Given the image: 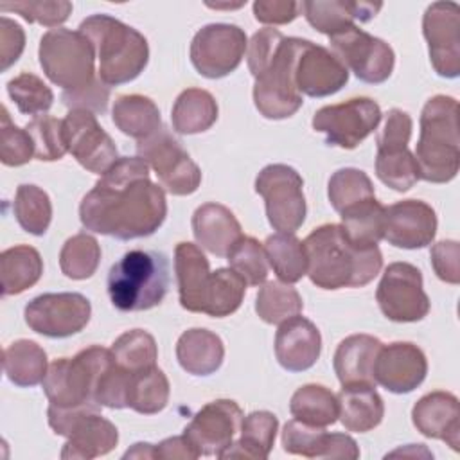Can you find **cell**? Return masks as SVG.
Returning <instances> with one entry per match:
<instances>
[{"label": "cell", "instance_id": "29", "mask_svg": "<svg viewBox=\"0 0 460 460\" xmlns=\"http://www.w3.org/2000/svg\"><path fill=\"white\" fill-rule=\"evenodd\" d=\"M119 442V431L115 424L93 411L84 415L66 437V442L61 449L63 460L81 458L90 460L102 455H108Z\"/></svg>", "mask_w": 460, "mask_h": 460}, {"label": "cell", "instance_id": "11", "mask_svg": "<svg viewBox=\"0 0 460 460\" xmlns=\"http://www.w3.org/2000/svg\"><path fill=\"white\" fill-rule=\"evenodd\" d=\"M381 117V108L374 99L354 97L320 108L313 115V128L325 135L329 146L354 149L379 126Z\"/></svg>", "mask_w": 460, "mask_h": 460}, {"label": "cell", "instance_id": "18", "mask_svg": "<svg viewBox=\"0 0 460 460\" xmlns=\"http://www.w3.org/2000/svg\"><path fill=\"white\" fill-rule=\"evenodd\" d=\"M68 153L90 172L104 174L117 160V147L111 137L101 128L95 113L70 110L63 119Z\"/></svg>", "mask_w": 460, "mask_h": 460}, {"label": "cell", "instance_id": "40", "mask_svg": "<svg viewBox=\"0 0 460 460\" xmlns=\"http://www.w3.org/2000/svg\"><path fill=\"white\" fill-rule=\"evenodd\" d=\"M244 293L246 282L232 268H219L210 273L201 313L214 318L230 316L241 307Z\"/></svg>", "mask_w": 460, "mask_h": 460}, {"label": "cell", "instance_id": "25", "mask_svg": "<svg viewBox=\"0 0 460 460\" xmlns=\"http://www.w3.org/2000/svg\"><path fill=\"white\" fill-rule=\"evenodd\" d=\"M192 234L201 248L217 257H226L232 246L243 237L234 212L219 203H203L194 210Z\"/></svg>", "mask_w": 460, "mask_h": 460}, {"label": "cell", "instance_id": "61", "mask_svg": "<svg viewBox=\"0 0 460 460\" xmlns=\"http://www.w3.org/2000/svg\"><path fill=\"white\" fill-rule=\"evenodd\" d=\"M198 456V451L185 435L169 437L155 446V458L160 460H194Z\"/></svg>", "mask_w": 460, "mask_h": 460}, {"label": "cell", "instance_id": "53", "mask_svg": "<svg viewBox=\"0 0 460 460\" xmlns=\"http://www.w3.org/2000/svg\"><path fill=\"white\" fill-rule=\"evenodd\" d=\"M129 379H131V372L119 367L113 359L111 365L102 372V376L97 381L93 401L99 406H106V408H115V410L128 408Z\"/></svg>", "mask_w": 460, "mask_h": 460}, {"label": "cell", "instance_id": "1", "mask_svg": "<svg viewBox=\"0 0 460 460\" xmlns=\"http://www.w3.org/2000/svg\"><path fill=\"white\" fill-rule=\"evenodd\" d=\"M165 216V192L149 180V165L138 156L119 158L79 205L86 230L120 241L153 235Z\"/></svg>", "mask_w": 460, "mask_h": 460}, {"label": "cell", "instance_id": "23", "mask_svg": "<svg viewBox=\"0 0 460 460\" xmlns=\"http://www.w3.org/2000/svg\"><path fill=\"white\" fill-rule=\"evenodd\" d=\"M411 420L424 437L442 440L453 451L460 449V406L456 395L442 390L422 395L411 410Z\"/></svg>", "mask_w": 460, "mask_h": 460}, {"label": "cell", "instance_id": "12", "mask_svg": "<svg viewBox=\"0 0 460 460\" xmlns=\"http://www.w3.org/2000/svg\"><path fill=\"white\" fill-rule=\"evenodd\" d=\"M381 313L399 323L419 322L429 313V298L422 288V273L410 262L386 266L376 291Z\"/></svg>", "mask_w": 460, "mask_h": 460}, {"label": "cell", "instance_id": "52", "mask_svg": "<svg viewBox=\"0 0 460 460\" xmlns=\"http://www.w3.org/2000/svg\"><path fill=\"white\" fill-rule=\"evenodd\" d=\"M0 11H13L31 23L45 27H58L68 20L72 4L65 0H40V2H2Z\"/></svg>", "mask_w": 460, "mask_h": 460}, {"label": "cell", "instance_id": "3", "mask_svg": "<svg viewBox=\"0 0 460 460\" xmlns=\"http://www.w3.org/2000/svg\"><path fill=\"white\" fill-rule=\"evenodd\" d=\"M419 176L429 183L451 181L460 167L458 102L449 95H435L420 111V133L415 146Z\"/></svg>", "mask_w": 460, "mask_h": 460}, {"label": "cell", "instance_id": "51", "mask_svg": "<svg viewBox=\"0 0 460 460\" xmlns=\"http://www.w3.org/2000/svg\"><path fill=\"white\" fill-rule=\"evenodd\" d=\"M34 156V144L27 129L18 128L5 106L0 115V160L7 167H18L27 164Z\"/></svg>", "mask_w": 460, "mask_h": 460}, {"label": "cell", "instance_id": "41", "mask_svg": "<svg viewBox=\"0 0 460 460\" xmlns=\"http://www.w3.org/2000/svg\"><path fill=\"white\" fill-rule=\"evenodd\" d=\"M171 394L169 379L162 368L149 367L140 372L131 374L129 379V394H128V408L153 415L162 411L167 406Z\"/></svg>", "mask_w": 460, "mask_h": 460}, {"label": "cell", "instance_id": "28", "mask_svg": "<svg viewBox=\"0 0 460 460\" xmlns=\"http://www.w3.org/2000/svg\"><path fill=\"white\" fill-rule=\"evenodd\" d=\"M174 273L181 307L190 313H201L203 296L212 273L203 252L192 243H178L174 248Z\"/></svg>", "mask_w": 460, "mask_h": 460}, {"label": "cell", "instance_id": "6", "mask_svg": "<svg viewBox=\"0 0 460 460\" xmlns=\"http://www.w3.org/2000/svg\"><path fill=\"white\" fill-rule=\"evenodd\" d=\"M305 43L307 40L284 36L270 63L255 75L253 102L262 117L288 119L302 106V93L295 84V65Z\"/></svg>", "mask_w": 460, "mask_h": 460}, {"label": "cell", "instance_id": "57", "mask_svg": "<svg viewBox=\"0 0 460 460\" xmlns=\"http://www.w3.org/2000/svg\"><path fill=\"white\" fill-rule=\"evenodd\" d=\"M431 266L437 273V277L447 284H458L460 282V246L453 239L438 241L433 244L431 252Z\"/></svg>", "mask_w": 460, "mask_h": 460}, {"label": "cell", "instance_id": "24", "mask_svg": "<svg viewBox=\"0 0 460 460\" xmlns=\"http://www.w3.org/2000/svg\"><path fill=\"white\" fill-rule=\"evenodd\" d=\"M320 352L322 336L311 320L296 314L279 325L275 334V356L282 368L304 372L318 361Z\"/></svg>", "mask_w": 460, "mask_h": 460}, {"label": "cell", "instance_id": "13", "mask_svg": "<svg viewBox=\"0 0 460 460\" xmlns=\"http://www.w3.org/2000/svg\"><path fill=\"white\" fill-rule=\"evenodd\" d=\"M248 49L246 34L234 23H208L201 27L190 43V61L198 74L219 79L232 74Z\"/></svg>", "mask_w": 460, "mask_h": 460}, {"label": "cell", "instance_id": "37", "mask_svg": "<svg viewBox=\"0 0 460 460\" xmlns=\"http://www.w3.org/2000/svg\"><path fill=\"white\" fill-rule=\"evenodd\" d=\"M2 365L7 379L16 386L43 383L49 365L47 352L32 340H16L4 349Z\"/></svg>", "mask_w": 460, "mask_h": 460}, {"label": "cell", "instance_id": "47", "mask_svg": "<svg viewBox=\"0 0 460 460\" xmlns=\"http://www.w3.org/2000/svg\"><path fill=\"white\" fill-rule=\"evenodd\" d=\"M329 201L336 212H341L343 208L359 203L367 198H374V185L367 172L356 167H343L338 169L329 178L327 187Z\"/></svg>", "mask_w": 460, "mask_h": 460}, {"label": "cell", "instance_id": "32", "mask_svg": "<svg viewBox=\"0 0 460 460\" xmlns=\"http://www.w3.org/2000/svg\"><path fill=\"white\" fill-rule=\"evenodd\" d=\"M279 429V419L275 413L257 410L243 417L241 437L232 442L219 458H253L264 460L270 456L275 435Z\"/></svg>", "mask_w": 460, "mask_h": 460}, {"label": "cell", "instance_id": "34", "mask_svg": "<svg viewBox=\"0 0 460 460\" xmlns=\"http://www.w3.org/2000/svg\"><path fill=\"white\" fill-rule=\"evenodd\" d=\"M341 232L358 248L377 246L385 232V207L374 198H367L340 212Z\"/></svg>", "mask_w": 460, "mask_h": 460}, {"label": "cell", "instance_id": "5", "mask_svg": "<svg viewBox=\"0 0 460 460\" xmlns=\"http://www.w3.org/2000/svg\"><path fill=\"white\" fill-rule=\"evenodd\" d=\"M169 288V261L156 250H129L108 273V295L119 311L156 307Z\"/></svg>", "mask_w": 460, "mask_h": 460}, {"label": "cell", "instance_id": "21", "mask_svg": "<svg viewBox=\"0 0 460 460\" xmlns=\"http://www.w3.org/2000/svg\"><path fill=\"white\" fill-rule=\"evenodd\" d=\"M349 81L347 66L332 50L307 40L295 65V84L309 97H327L340 92Z\"/></svg>", "mask_w": 460, "mask_h": 460}, {"label": "cell", "instance_id": "16", "mask_svg": "<svg viewBox=\"0 0 460 460\" xmlns=\"http://www.w3.org/2000/svg\"><path fill=\"white\" fill-rule=\"evenodd\" d=\"M243 410L232 399H216L201 406L183 435L201 456H219L241 431Z\"/></svg>", "mask_w": 460, "mask_h": 460}, {"label": "cell", "instance_id": "30", "mask_svg": "<svg viewBox=\"0 0 460 460\" xmlns=\"http://www.w3.org/2000/svg\"><path fill=\"white\" fill-rule=\"evenodd\" d=\"M225 358L223 340L208 329H189L176 341V359L192 376L214 374Z\"/></svg>", "mask_w": 460, "mask_h": 460}, {"label": "cell", "instance_id": "17", "mask_svg": "<svg viewBox=\"0 0 460 460\" xmlns=\"http://www.w3.org/2000/svg\"><path fill=\"white\" fill-rule=\"evenodd\" d=\"M422 34L428 41L429 61L442 77L460 74V7L455 2H433L422 16Z\"/></svg>", "mask_w": 460, "mask_h": 460}, {"label": "cell", "instance_id": "59", "mask_svg": "<svg viewBox=\"0 0 460 460\" xmlns=\"http://www.w3.org/2000/svg\"><path fill=\"white\" fill-rule=\"evenodd\" d=\"M302 13V2L293 0H257L253 2V16L264 25H284Z\"/></svg>", "mask_w": 460, "mask_h": 460}, {"label": "cell", "instance_id": "31", "mask_svg": "<svg viewBox=\"0 0 460 460\" xmlns=\"http://www.w3.org/2000/svg\"><path fill=\"white\" fill-rule=\"evenodd\" d=\"M340 420L347 431L367 433L381 424L385 402L372 385L341 386L338 394Z\"/></svg>", "mask_w": 460, "mask_h": 460}, {"label": "cell", "instance_id": "55", "mask_svg": "<svg viewBox=\"0 0 460 460\" xmlns=\"http://www.w3.org/2000/svg\"><path fill=\"white\" fill-rule=\"evenodd\" d=\"M61 99L63 104L70 110L104 113L110 99V86L104 84L101 79H95L79 90H65Z\"/></svg>", "mask_w": 460, "mask_h": 460}, {"label": "cell", "instance_id": "54", "mask_svg": "<svg viewBox=\"0 0 460 460\" xmlns=\"http://www.w3.org/2000/svg\"><path fill=\"white\" fill-rule=\"evenodd\" d=\"M411 129H413L411 117L399 108H392L386 113L381 133L377 135V140H376L377 151H394V149L408 147Z\"/></svg>", "mask_w": 460, "mask_h": 460}, {"label": "cell", "instance_id": "58", "mask_svg": "<svg viewBox=\"0 0 460 460\" xmlns=\"http://www.w3.org/2000/svg\"><path fill=\"white\" fill-rule=\"evenodd\" d=\"M25 49V32L20 23L2 16L0 18V70L5 72L18 61Z\"/></svg>", "mask_w": 460, "mask_h": 460}, {"label": "cell", "instance_id": "50", "mask_svg": "<svg viewBox=\"0 0 460 460\" xmlns=\"http://www.w3.org/2000/svg\"><path fill=\"white\" fill-rule=\"evenodd\" d=\"M27 133L34 144V156L41 162H54L63 158L68 151L65 142L63 120L50 115H38L27 126Z\"/></svg>", "mask_w": 460, "mask_h": 460}, {"label": "cell", "instance_id": "10", "mask_svg": "<svg viewBox=\"0 0 460 460\" xmlns=\"http://www.w3.org/2000/svg\"><path fill=\"white\" fill-rule=\"evenodd\" d=\"M137 155L158 176L160 185L172 196H189L201 183V171L181 144L162 126L137 144Z\"/></svg>", "mask_w": 460, "mask_h": 460}, {"label": "cell", "instance_id": "38", "mask_svg": "<svg viewBox=\"0 0 460 460\" xmlns=\"http://www.w3.org/2000/svg\"><path fill=\"white\" fill-rule=\"evenodd\" d=\"M289 411L293 419L304 424L327 428L338 420V395L323 385H304L291 395Z\"/></svg>", "mask_w": 460, "mask_h": 460}, {"label": "cell", "instance_id": "46", "mask_svg": "<svg viewBox=\"0 0 460 460\" xmlns=\"http://www.w3.org/2000/svg\"><path fill=\"white\" fill-rule=\"evenodd\" d=\"M376 174L386 187L397 192L410 190L420 180L415 156L408 147L377 151Z\"/></svg>", "mask_w": 460, "mask_h": 460}, {"label": "cell", "instance_id": "2", "mask_svg": "<svg viewBox=\"0 0 460 460\" xmlns=\"http://www.w3.org/2000/svg\"><path fill=\"white\" fill-rule=\"evenodd\" d=\"M302 243L307 255V275L322 289L367 286L383 266L377 246L350 244L336 223L314 228Z\"/></svg>", "mask_w": 460, "mask_h": 460}, {"label": "cell", "instance_id": "27", "mask_svg": "<svg viewBox=\"0 0 460 460\" xmlns=\"http://www.w3.org/2000/svg\"><path fill=\"white\" fill-rule=\"evenodd\" d=\"M381 4L374 2H350V0H313L302 2V13L311 27L329 38L354 27L356 22L372 20Z\"/></svg>", "mask_w": 460, "mask_h": 460}, {"label": "cell", "instance_id": "9", "mask_svg": "<svg viewBox=\"0 0 460 460\" xmlns=\"http://www.w3.org/2000/svg\"><path fill=\"white\" fill-rule=\"evenodd\" d=\"M255 192L264 198L266 216L273 230L295 234L305 219L304 180L286 164H270L255 178Z\"/></svg>", "mask_w": 460, "mask_h": 460}, {"label": "cell", "instance_id": "26", "mask_svg": "<svg viewBox=\"0 0 460 460\" xmlns=\"http://www.w3.org/2000/svg\"><path fill=\"white\" fill-rule=\"evenodd\" d=\"M381 347H383L381 340L370 334H352L341 340L332 358V367L341 386H349V385L376 386L374 363Z\"/></svg>", "mask_w": 460, "mask_h": 460}, {"label": "cell", "instance_id": "4", "mask_svg": "<svg viewBox=\"0 0 460 460\" xmlns=\"http://www.w3.org/2000/svg\"><path fill=\"white\" fill-rule=\"evenodd\" d=\"M99 59V79L117 86L137 79L147 61L149 45L144 34L110 14H92L79 25Z\"/></svg>", "mask_w": 460, "mask_h": 460}, {"label": "cell", "instance_id": "15", "mask_svg": "<svg viewBox=\"0 0 460 460\" xmlns=\"http://www.w3.org/2000/svg\"><path fill=\"white\" fill-rule=\"evenodd\" d=\"M25 323L47 338H68L86 327L92 316L90 300L81 293H43L23 311Z\"/></svg>", "mask_w": 460, "mask_h": 460}, {"label": "cell", "instance_id": "45", "mask_svg": "<svg viewBox=\"0 0 460 460\" xmlns=\"http://www.w3.org/2000/svg\"><path fill=\"white\" fill-rule=\"evenodd\" d=\"M101 262V246L90 234H75L59 252V268L72 280L90 279Z\"/></svg>", "mask_w": 460, "mask_h": 460}, {"label": "cell", "instance_id": "48", "mask_svg": "<svg viewBox=\"0 0 460 460\" xmlns=\"http://www.w3.org/2000/svg\"><path fill=\"white\" fill-rule=\"evenodd\" d=\"M230 268L248 284L261 286L268 277V259L264 246L248 235H243L226 255Z\"/></svg>", "mask_w": 460, "mask_h": 460}, {"label": "cell", "instance_id": "20", "mask_svg": "<svg viewBox=\"0 0 460 460\" xmlns=\"http://www.w3.org/2000/svg\"><path fill=\"white\" fill-rule=\"evenodd\" d=\"M428 374L424 352L410 341L383 345L374 363V379L392 394L413 392Z\"/></svg>", "mask_w": 460, "mask_h": 460}, {"label": "cell", "instance_id": "36", "mask_svg": "<svg viewBox=\"0 0 460 460\" xmlns=\"http://www.w3.org/2000/svg\"><path fill=\"white\" fill-rule=\"evenodd\" d=\"M113 124L128 137L144 140L162 128L158 106L146 95H119L111 108Z\"/></svg>", "mask_w": 460, "mask_h": 460}, {"label": "cell", "instance_id": "60", "mask_svg": "<svg viewBox=\"0 0 460 460\" xmlns=\"http://www.w3.org/2000/svg\"><path fill=\"white\" fill-rule=\"evenodd\" d=\"M93 411H101L97 402H86V404H79V406H72V408H61V406L50 404L47 410V419H49V426L54 429L56 435L68 437L72 428L84 415L93 413Z\"/></svg>", "mask_w": 460, "mask_h": 460}, {"label": "cell", "instance_id": "43", "mask_svg": "<svg viewBox=\"0 0 460 460\" xmlns=\"http://www.w3.org/2000/svg\"><path fill=\"white\" fill-rule=\"evenodd\" d=\"M13 212L25 232L43 235L52 219V203L49 194L38 185L22 183L16 189Z\"/></svg>", "mask_w": 460, "mask_h": 460}, {"label": "cell", "instance_id": "62", "mask_svg": "<svg viewBox=\"0 0 460 460\" xmlns=\"http://www.w3.org/2000/svg\"><path fill=\"white\" fill-rule=\"evenodd\" d=\"M124 458H155V446L147 442H138L124 453Z\"/></svg>", "mask_w": 460, "mask_h": 460}, {"label": "cell", "instance_id": "22", "mask_svg": "<svg viewBox=\"0 0 460 460\" xmlns=\"http://www.w3.org/2000/svg\"><path fill=\"white\" fill-rule=\"evenodd\" d=\"M282 447L289 455L305 458H358L359 447L350 435L327 433L323 428L304 424L296 419L282 429Z\"/></svg>", "mask_w": 460, "mask_h": 460}, {"label": "cell", "instance_id": "39", "mask_svg": "<svg viewBox=\"0 0 460 460\" xmlns=\"http://www.w3.org/2000/svg\"><path fill=\"white\" fill-rule=\"evenodd\" d=\"M268 264L280 282L295 284L307 275V255L304 243L293 234L277 232L264 241Z\"/></svg>", "mask_w": 460, "mask_h": 460}, {"label": "cell", "instance_id": "19", "mask_svg": "<svg viewBox=\"0 0 460 460\" xmlns=\"http://www.w3.org/2000/svg\"><path fill=\"white\" fill-rule=\"evenodd\" d=\"M437 234V214L420 199H402L385 207L383 239L395 248L417 250L431 244Z\"/></svg>", "mask_w": 460, "mask_h": 460}, {"label": "cell", "instance_id": "14", "mask_svg": "<svg viewBox=\"0 0 460 460\" xmlns=\"http://www.w3.org/2000/svg\"><path fill=\"white\" fill-rule=\"evenodd\" d=\"M329 43L332 54L363 83L379 84L392 75L395 65L392 47L358 25L331 36Z\"/></svg>", "mask_w": 460, "mask_h": 460}, {"label": "cell", "instance_id": "35", "mask_svg": "<svg viewBox=\"0 0 460 460\" xmlns=\"http://www.w3.org/2000/svg\"><path fill=\"white\" fill-rule=\"evenodd\" d=\"M172 128L181 135H196L210 129L217 120V102L214 95L201 88L183 90L171 111Z\"/></svg>", "mask_w": 460, "mask_h": 460}, {"label": "cell", "instance_id": "8", "mask_svg": "<svg viewBox=\"0 0 460 460\" xmlns=\"http://www.w3.org/2000/svg\"><path fill=\"white\" fill-rule=\"evenodd\" d=\"M38 56L45 75L65 90H79L97 79L93 45L79 31H47L40 40Z\"/></svg>", "mask_w": 460, "mask_h": 460}, {"label": "cell", "instance_id": "44", "mask_svg": "<svg viewBox=\"0 0 460 460\" xmlns=\"http://www.w3.org/2000/svg\"><path fill=\"white\" fill-rule=\"evenodd\" d=\"M110 350L115 363L131 374L155 367L158 359L155 338L142 329L126 331L113 341Z\"/></svg>", "mask_w": 460, "mask_h": 460}, {"label": "cell", "instance_id": "49", "mask_svg": "<svg viewBox=\"0 0 460 460\" xmlns=\"http://www.w3.org/2000/svg\"><path fill=\"white\" fill-rule=\"evenodd\" d=\"M7 93L18 106L20 113L36 115L50 110L54 102L52 90L34 74L23 72L7 83Z\"/></svg>", "mask_w": 460, "mask_h": 460}, {"label": "cell", "instance_id": "33", "mask_svg": "<svg viewBox=\"0 0 460 460\" xmlns=\"http://www.w3.org/2000/svg\"><path fill=\"white\" fill-rule=\"evenodd\" d=\"M43 273V261L36 248L16 244L0 253L2 296L20 295L32 288Z\"/></svg>", "mask_w": 460, "mask_h": 460}, {"label": "cell", "instance_id": "56", "mask_svg": "<svg viewBox=\"0 0 460 460\" xmlns=\"http://www.w3.org/2000/svg\"><path fill=\"white\" fill-rule=\"evenodd\" d=\"M284 34L277 29H261L259 32H255L252 36V40L248 41V49H246V59H248V68L252 72V75L255 77L273 58L279 43L282 41Z\"/></svg>", "mask_w": 460, "mask_h": 460}, {"label": "cell", "instance_id": "42", "mask_svg": "<svg viewBox=\"0 0 460 460\" xmlns=\"http://www.w3.org/2000/svg\"><path fill=\"white\" fill-rule=\"evenodd\" d=\"M304 302L300 293L286 282L270 280L264 282L255 298V311L259 318L271 325H280L282 322L300 314Z\"/></svg>", "mask_w": 460, "mask_h": 460}, {"label": "cell", "instance_id": "7", "mask_svg": "<svg viewBox=\"0 0 460 460\" xmlns=\"http://www.w3.org/2000/svg\"><path fill=\"white\" fill-rule=\"evenodd\" d=\"M110 349L92 345L74 358H59L49 365L43 392L50 404L72 408L93 401V392L102 372L111 365Z\"/></svg>", "mask_w": 460, "mask_h": 460}]
</instances>
